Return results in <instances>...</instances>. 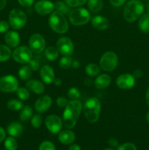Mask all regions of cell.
<instances>
[{
	"mask_svg": "<svg viewBox=\"0 0 149 150\" xmlns=\"http://www.w3.org/2000/svg\"><path fill=\"white\" fill-rule=\"evenodd\" d=\"M83 105L78 100H72L66 105L63 114V124L67 129H72L77 124Z\"/></svg>",
	"mask_w": 149,
	"mask_h": 150,
	"instance_id": "cell-1",
	"label": "cell"
},
{
	"mask_svg": "<svg viewBox=\"0 0 149 150\" xmlns=\"http://www.w3.org/2000/svg\"><path fill=\"white\" fill-rule=\"evenodd\" d=\"M101 111L100 101L96 98L88 99L83 105V113L85 118L89 122L95 123L99 118Z\"/></svg>",
	"mask_w": 149,
	"mask_h": 150,
	"instance_id": "cell-2",
	"label": "cell"
},
{
	"mask_svg": "<svg viewBox=\"0 0 149 150\" xmlns=\"http://www.w3.org/2000/svg\"><path fill=\"white\" fill-rule=\"evenodd\" d=\"M144 5L140 0H131L126 4L124 8V17L129 23L135 21L142 16Z\"/></svg>",
	"mask_w": 149,
	"mask_h": 150,
	"instance_id": "cell-3",
	"label": "cell"
},
{
	"mask_svg": "<svg viewBox=\"0 0 149 150\" xmlns=\"http://www.w3.org/2000/svg\"><path fill=\"white\" fill-rule=\"evenodd\" d=\"M49 26L54 32L58 34H64L69 29V23L64 14L59 12H53L48 18Z\"/></svg>",
	"mask_w": 149,
	"mask_h": 150,
	"instance_id": "cell-4",
	"label": "cell"
},
{
	"mask_svg": "<svg viewBox=\"0 0 149 150\" xmlns=\"http://www.w3.org/2000/svg\"><path fill=\"white\" fill-rule=\"evenodd\" d=\"M70 21L74 26H82L91 20V14L85 8H76L70 11L69 16Z\"/></svg>",
	"mask_w": 149,
	"mask_h": 150,
	"instance_id": "cell-5",
	"label": "cell"
},
{
	"mask_svg": "<svg viewBox=\"0 0 149 150\" xmlns=\"http://www.w3.org/2000/svg\"><path fill=\"white\" fill-rule=\"evenodd\" d=\"M27 21L26 13L21 10L15 8L10 11L9 14V23L14 29H20L25 26Z\"/></svg>",
	"mask_w": 149,
	"mask_h": 150,
	"instance_id": "cell-6",
	"label": "cell"
},
{
	"mask_svg": "<svg viewBox=\"0 0 149 150\" xmlns=\"http://www.w3.org/2000/svg\"><path fill=\"white\" fill-rule=\"evenodd\" d=\"M118 63V59L117 54L113 51H107L101 57L99 65L105 71L110 72L115 70Z\"/></svg>",
	"mask_w": 149,
	"mask_h": 150,
	"instance_id": "cell-7",
	"label": "cell"
},
{
	"mask_svg": "<svg viewBox=\"0 0 149 150\" xmlns=\"http://www.w3.org/2000/svg\"><path fill=\"white\" fill-rule=\"evenodd\" d=\"M12 56L13 59L17 62L26 64L32 59V51L26 46H19L13 51Z\"/></svg>",
	"mask_w": 149,
	"mask_h": 150,
	"instance_id": "cell-8",
	"label": "cell"
},
{
	"mask_svg": "<svg viewBox=\"0 0 149 150\" xmlns=\"http://www.w3.org/2000/svg\"><path fill=\"white\" fill-rule=\"evenodd\" d=\"M18 88V81L13 76H5L0 78V90L4 92H13Z\"/></svg>",
	"mask_w": 149,
	"mask_h": 150,
	"instance_id": "cell-9",
	"label": "cell"
},
{
	"mask_svg": "<svg viewBox=\"0 0 149 150\" xmlns=\"http://www.w3.org/2000/svg\"><path fill=\"white\" fill-rule=\"evenodd\" d=\"M45 40L39 34H34L29 39V48L35 54H40L45 48Z\"/></svg>",
	"mask_w": 149,
	"mask_h": 150,
	"instance_id": "cell-10",
	"label": "cell"
},
{
	"mask_svg": "<svg viewBox=\"0 0 149 150\" xmlns=\"http://www.w3.org/2000/svg\"><path fill=\"white\" fill-rule=\"evenodd\" d=\"M45 123L48 130L53 134L59 133L63 125V122L61 119L55 114L48 116L45 119Z\"/></svg>",
	"mask_w": 149,
	"mask_h": 150,
	"instance_id": "cell-11",
	"label": "cell"
},
{
	"mask_svg": "<svg viewBox=\"0 0 149 150\" xmlns=\"http://www.w3.org/2000/svg\"><path fill=\"white\" fill-rule=\"evenodd\" d=\"M57 49L64 56H71L74 51V45L71 39L67 37H62L56 42Z\"/></svg>",
	"mask_w": 149,
	"mask_h": 150,
	"instance_id": "cell-12",
	"label": "cell"
},
{
	"mask_svg": "<svg viewBox=\"0 0 149 150\" xmlns=\"http://www.w3.org/2000/svg\"><path fill=\"white\" fill-rule=\"evenodd\" d=\"M116 84L120 89H131L135 84V78L129 73H124L117 78Z\"/></svg>",
	"mask_w": 149,
	"mask_h": 150,
	"instance_id": "cell-13",
	"label": "cell"
},
{
	"mask_svg": "<svg viewBox=\"0 0 149 150\" xmlns=\"http://www.w3.org/2000/svg\"><path fill=\"white\" fill-rule=\"evenodd\" d=\"M34 10L39 15H48L53 13L54 4L48 0H39L34 4Z\"/></svg>",
	"mask_w": 149,
	"mask_h": 150,
	"instance_id": "cell-14",
	"label": "cell"
},
{
	"mask_svg": "<svg viewBox=\"0 0 149 150\" xmlns=\"http://www.w3.org/2000/svg\"><path fill=\"white\" fill-rule=\"evenodd\" d=\"M52 99L48 95H43L37 100L35 102V109L38 113H44L51 106Z\"/></svg>",
	"mask_w": 149,
	"mask_h": 150,
	"instance_id": "cell-15",
	"label": "cell"
},
{
	"mask_svg": "<svg viewBox=\"0 0 149 150\" xmlns=\"http://www.w3.org/2000/svg\"><path fill=\"white\" fill-rule=\"evenodd\" d=\"M91 25L97 30L103 31L109 27L110 22L108 19L104 16H96L92 18Z\"/></svg>",
	"mask_w": 149,
	"mask_h": 150,
	"instance_id": "cell-16",
	"label": "cell"
},
{
	"mask_svg": "<svg viewBox=\"0 0 149 150\" xmlns=\"http://www.w3.org/2000/svg\"><path fill=\"white\" fill-rule=\"evenodd\" d=\"M4 40L7 46L10 48H16L20 44V39L18 33L14 31H10L6 33Z\"/></svg>",
	"mask_w": 149,
	"mask_h": 150,
	"instance_id": "cell-17",
	"label": "cell"
},
{
	"mask_svg": "<svg viewBox=\"0 0 149 150\" xmlns=\"http://www.w3.org/2000/svg\"><path fill=\"white\" fill-rule=\"evenodd\" d=\"M40 76L45 83H53L55 79L53 70L49 65H44L40 69Z\"/></svg>",
	"mask_w": 149,
	"mask_h": 150,
	"instance_id": "cell-18",
	"label": "cell"
},
{
	"mask_svg": "<svg viewBox=\"0 0 149 150\" xmlns=\"http://www.w3.org/2000/svg\"><path fill=\"white\" fill-rule=\"evenodd\" d=\"M26 86L28 89L37 94V95H41V94L45 92L44 84L41 81L37 80V79H32V80L28 81L26 83Z\"/></svg>",
	"mask_w": 149,
	"mask_h": 150,
	"instance_id": "cell-19",
	"label": "cell"
},
{
	"mask_svg": "<svg viewBox=\"0 0 149 150\" xmlns=\"http://www.w3.org/2000/svg\"><path fill=\"white\" fill-rule=\"evenodd\" d=\"M58 140L61 144H70L75 140V134L70 130H64L58 134Z\"/></svg>",
	"mask_w": 149,
	"mask_h": 150,
	"instance_id": "cell-20",
	"label": "cell"
},
{
	"mask_svg": "<svg viewBox=\"0 0 149 150\" xmlns=\"http://www.w3.org/2000/svg\"><path fill=\"white\" fill-rule=\"evenodd\" d=\"M23 131V127L17 122H13L7 126V133L10 136L18 137Z\"/></svg>",
	"mask_w": 149,
	"mask_h": 150,
	"instance_id": "cell-21",
	"label": "cell"
},
{
	"mask_svg": "<svg viewBox=\"0 0 149 150\" xmlns=\"http://www.w3.org/2000/svg\"><path fill=\"white\" fill-rule=\"evenodd\" d=\"M111 83L110 76L108 74H102L98 76L94 81V85L97 89H103L107 88Z\"/></svg>",
	"mask_w": 149,
	"mask_h": 150,
	"instance_id": "cell-22",
	"label": "cell"
},
{
	"mask_svg": "<svg viewBox=\"0 0 149 150\" xmlns=\"http://www.w3.org/2000/svg\"><path fill=\"white\" fill-rule=\"evenodd\" d=\"M138 26L140 30L143 33L149 32V14L145 13L140 17L138 22Z\"/></svg>",
	"mask_w": 149,
	"mask_h": 150,
	"instance_id": "cell-23",
	"label": "cell"
},
{
	"mask_svg": "<svg viewBox=\"0 0 149 150\" xmlns=\"http://www.w3.org/2000/svg\"><path fill=\"white\" fill-rule=\"evenodd\" d=\"M103 0H88V7L92 13H98L103 7Z\"/></svg>",
	"mask_w": 149,
	"mask_h": 150,
	"instance_id": "cell-24",
	"label": "cell"
},
{
	"mask_svg": "<svg viewBox=\"0 0 149 150\" xmlns=\"http://www.w3.org/2000/svg\"><path fill=\"white\" fill-rule=\"evenodd\" d=\"M12 51L9 46L0 44V62L8 60L12 56Z\"/></svg>",
	"mask_w": 149,
	"mask_h": 150,
	"instance_id": "cell-25",
	"label": "cell"
},
{
	"mask_svg": "<svg viewBox=\"0 0 149 150\" xmlns=\"http://www.w3.org/2000/svg\"><path fill=\"white\" fill-rule=\"evenodd\" d=\"M45 56L50 61L56 60L58 57V50L53 46H49L45 49Z\"/></svg>",
	"mask_w": 149,
	"mask_h": 150,
	"instance_id": "cell-26",
	"label": "cell"
},
{
	"mask_svg": "<svg viewBox=\"0 0 149 150\" xmlns=\"http://www.w3.org/2000/svg\"><path fill=\"white\" fill-rule=\"evenodd\" d=\"M70 6L67 5L65 2H63L61 1H58L54 4V9L56 11L59 12L62 14H68L70 13L71 10L70 8Z\"/></svg>",
	"mask_w": 149,
	"mask_h": 150,
	"instance_id": "cell-27",
	"label": "cell"
},
{
	"mask_svg": "<svg viewBox=\"0 0 149 150\" xmlns=\"http://www.w3.org/2000/svg\"><path fill=\"white\" fill-rule=\"evenodd\" d=\"M33 114V109L29 105H26L23 108L20 113V120L21 121L26 122L29 120Z\"/></svg>",
	"mask_w": 149,
	"mask_h": 150,
	"instance_id": "cell-28",
	"label": "cell"
},
{
	"mask_svg": "<svg viewBox=\"0 0 149 150\" xmlns=\"http://www.w3.org/2000/svg\"><path fill=\"white\" fill-rule=\"evenodd\" d=\"M85 71L89 76H96L100 72V69L97 64L94 63H89L85 67Z\"/></svg>",
	"mask_w": 149,
	"mask_h": 150,
	"instance_id": "cell-29",
	"label": "cell"
},
{
	"mask_svg": "<svg viewBox=\"0 0 149 150\" xmlns=\"http://www.w3.org/2000/svg\"><path fill=\"white\" fill-rule=\"evenodd\" d=\"M32 70L30 68V67L29 65H26L20 67L18 71V75L22 80L26 81L30 79L31 76H32Z\"/></svg>",
	"mask_w": 149,
	"mask_h": 150,
	"instance_id": "cell-30",
	"label": "cell"
},
{
	"mask_svg": "<svg viewBox=\"0 0 149 150\" xmlns=\"http://www.w3.org/2000/svg\"><path fill=\"white\" fill-rule=\"evenodd\" d=\"M7 108L9 109L12 110V111H17L19 110L22 109V108L23 107V103L20 102V100H10L7 102Z\"/></svg>",
	"mask_w": 149,
	"mask_h": 150,
	"instance_id": "cell-31",
	"label": "cell"
},
{
	"mask_svg": "<svg viewBox=\"0 0 149 150\" xmlns=\"http://www.w3.org/2000/svg\"><path fill=\"white\" fill-rule=\"evenodd\" d=\"M4 147L7 150H16L18 148V142L13 136L6 139L4 142Z\"/></svg>",
	"mask_w": 149,
	"mask_h": 150,
	"instance_id": "cell-32",
	"label": "cell"
},
{
	"mask_svg": "<svg viewBox=\"0 0 149 150\" xmlns=\"http://www.w3.org/2000/svg\"><path fill=\"white\" fill-rule=\"evenodd\" d=\"M73 62V60L70 56H64V57L60 59L59 61V67L61 69L64 70H67L68 69L70 66L72 65Z\"/></svg>",
	"mask_w": 149,
	"mask_h": 150,
	"instance_id": "cell-33",
	"label": "cell"
},
{
	"mask_svg": "<svg viewBox=\"0 0 149 150\" xmlns=\"http://www.w3.org/2000/svg\"><path fill=\"white\" fill-rule=\"evenodd\" d=\"M16 94H17V96L22 100H26L29 99V96H30L29 90L24 87L18 88V89L16 90Z\"/></svg>",
	"mask_w": 149,
	"mask_h": 150,
	"instance_id": "cell-34",
	"label": "cell"
},
{
	"mask_svg": "<svg viewBox=\"0 0 149 150\" xmlns=\"http://www.w3.org/2000/svg\"><path fill=\"white\" fill-rule=\"evenodd\" d=\"M42 122V118L39 114H35L33 117H32L31 123H32V127L34 128H39L41 126Z\"/></svg>",
	"mask_w": 149,
	"mask_h": 150,
	"instance_id": "cell-35",
	"label": "cell"
},
{
	"mask_svg": "<svg viewBox=\"0 0 149 150\" xmlns=\"http://www.w3.org/2000/svg\"><path fill=\"white\" fill-rule=\"evenodd\" d=\"M87 0H64V2L70 7H77L85 4Z\"/></svg>",
	"mask_w": 149,
	"mask_h": 150,
	"instance_id": "cell-36",
	"label": "cell"
},
{
	"mask_svg": "<svg viewBox=\"0 0 149 150\" xmlns=\"http://www.w3.org/2000/svg\"><path fill=\"white\" fill-rule=\"evenodd\" d=\"M39 150H56V147L52 142L49 141H45L39 145Z\"/></svg>",
	"mask_w": 149,
	"mask_h": 150,
	"instance_id": "cell-37",
	"label": "cell"
},
{
	"mask_svg": "<svg viewBox=\"0 0 149 150\" xmlns=\"http://www.w3.org/2000/svg\"><path fill=\"white\" fill-rule=\"evenodd\" d=\"M80 92L75 87L70 88L68 90V96L72 100H77L80 97Z\"/></svg>",
	"mask_w": 149,
	"mask_h": 150,
	"instance_id": "cell-38",
	"label": "cell"
},
{
	"mask_svg": "<svg viewBox=\"0 0 149 150\" xmlns=\"http://www.w3.org/2000/svg\"><path fill=\"white\" fill-rule=\"evenodd\" d=\"M117 150H137V147L131 143H125L118 146Z\"/></svg>",
	"mask_w": 149,
	"mask_h": 150,
	"instance_id": "cell-39",
	"label": "cell"
},
{
	"mask_svg": "<svg viewBox=\"0 0 149 150\" xmlns=\"http://www.w3.org/2000/svg\"><path fill=\"white\" fill-rule=\"evenodd\" d=\"M28 65L30 67L32 71H36L39 67V62L36 59H31Z\"/></svg>",
	"mask_w": 149,
	"mask_h": 150,
	"instance_id": "cell-40",
	"label": "cell"
},
{
	"mask_svg": "<svg viewBox=\"0 0 149 150\" xmlns=\"http://www.w3.org/2000/svg\"><path fill=\"white\" fill-rule=\"evenodd\" d=\"M56 103L58 106L63 108V107H66V105L68 103V100L64 97H59V98H57Z\"/></svg>",
	"mask_w": 149,
	"mask_h": 150,
	"instance_id": "cell-41",
	"label": "cell"
},
{
	"mask_svg": "<svg viewBox=\"0 0 149 150\" xmlns=\"http://www.w3.org/2000/svg\"><path fill=\"white\" fill-rule=\"evenodd\" d=\"M10 24L5 21H0V33H5L9 29Z\"/></svg>",
	"mask_w": 149,
	"mask_h": 150,
	"instance_id": "cell-42",
	"label": "cell"
},
{
	"mask_svg": "<svg viewBox=\"0 0 149 150\" xmlns=\"http://www.w3.org/2000/svg\"><path fill=\"white\" fill-rule=\"evenodd\" d=\"M18 1L23 7H30V6H32L33 4L34 0H18Z\"/></svg>",
	"mask_w": 149,
	"mask_h": 150,
	"instance_id": "cell-43",
	"label": "cell"
},
{
	"mask_svg": "<svg viewBox=\"0 0 149 150\" xmlns=\"http://www.w3.org/2000/svg\"><path fill=\"white\" fill-rule=\"evenodd\" d=\"M110 4H112L113 7H118L122 6L124 3L126 2L127 0H109Z\"/></svg>",
	"mask_w": 149,
	"mask_h": 150,
	"instance_id": "cell-44",
	"label": "cell"
},
{
	"mask_svg": "<svg viewBox=\"0 0 149 150\" xmlns=\"http://www.w3.org/2000/svg\"><path fill=\"white\" fill-rule=\"evenodd\" d=\"M108 143L112 147H117L118 146V140L116 139H115V138H110V139H109Z\"/></svg>",
	"mask_w": 149,
	"mask_h": 150,
	"instance_id": "cell-45",
	"label": "cell"
},
{
	"mask_svg": "<svg viewBox=\"0 0 149 150\" xmlns=\"http://www.w3.org/2000/svg\"><path fill=\"white\" fill-rule=\"evenodd\" d=\"M142 75H143V72L140 69H137V70H134V73H133V76L134 78H136V79H140L142 76Z\"/></svg>",
	"mask_w": 149,
	"mask_h": 150,
	"instance_id": "cell-46",
	"label": "cell"
},
{
	"mask_svg": "<svg viewBox=\"0 0 149 150\" xmlns=\"http://www.w3.org/2000/svg\"><path fill=\"white\" fill-rule=\"evenodd\" d=\"M6 136V133L4 131V129L1 127H0V142H2L4 139H5Z\"/></svg>",
	"mask_w": 149,
	"mask_h": 150,
	"instance_id": "cell-47",
	"label": "cell"
},
{
	"mask_svg": "<svg viewBox=\"0 0 149 150\" xmlns=\"http://www.w3.org/2000/svg\"><path fill=\"white\" fill-rule=\"evenodd\" d=\"M69 150H80V147L77 144H72L69 147Z\"/></svg>",
	"mask_w": 149,
	"mask_h": 150,
	"instance_id": "cell-48",
	"label": "cell"
},
{
	"mask_svg": "<svg viewBox=\"0 0 149 150\" xmlns=\"http://www.w3.org/2000/svg\"><path fill=\"white\" fill-rule=\"evenodd\" d=\"M7 1L6 0H0V10H3L5 7Z\"/></svg>",
	"mask_w": 149,
	"mask_h": 150,
	"instance_id": "cell-49",
	"label": "cell"
},
{
	"mask_svg": "<svg viewBox=\"0 0 149 150\" xmlns=\"http://www.w3.org/2000/svg\"><path fill=\"white\" fill-rule=\"evenodd\" d=\"M53 83H54V84H55L56 86H59L61 84V83H62V82H61V79H54V81H53Z\"/></svg>",
	"mask_w": 149,
	"mask_h": 150,
	"instance_id": "cell-50",
	"label": "cell"
},
{
	"mask_svg": "<svg viewBox=\"0 0 149 150\" xmlns=\"http://www.w3.org/2000/svg\"><path fill=\"white\" fill-rule=\"evenodd\" d=\"M145 100H146V103H147V104H148V105H149V87L148 88V89H147V92H146Z\"/></svg>",
	"mask_w": 149,
	"mask_h": 150,
	"instance_id": "cell-51",
	"label": "cell"
},
{
	"mask_svg": "<svg viewBox=\"0 0 149 150\" xmlns=\"http://www.w3.org/2000/svg\"><path fill=\"white\" fill-rule=\"evenodd\" d=\"M72 66L74 67V68H77L79 67V62L77 61H74L72 62Z\"/></svg>",
	"mask_w": 149,
	"mask_h": 150,
	"instance_id": "cell-52",
	"label": "cell"
},
{
	"mask_svg": "<svg viewBox=\"0 0 149 150\" xmlns=\"http://www.w3.org/2000/svg\"><path fill=\"white\" fill-rule=\"evenodd\" d=\"M146 120H147L148 122L149 123V111L148 112V114H146Z\"/></svg>",
	"mask_w": 149,
	"mask_h": 150,
	"instance_id": "cell-53",
	"label": "cell"
},
{
	"mask_svg": "<svg viewBox=\"0 0 149 150\" xmlns=\"http://www.w3.org/2000/svg\"><path fill=\"white\" fill-rule=\"evenodd\" d=\"M147 10H148V13L149 14V2L148 3V4H147Z\"/></svg>",
	"mask_w": 149,
	"mask_h": 150,
	"instance_id": "cell-54",
	"label": "cell"
},
{
	"mask_svg": "<svg viewBox=\"0 0 149 150\" xmlns=\"http://www.w3.org/2000/svg\"><path fill=\"white\" fill-rule=\"evenodd\" d=\"M104 150H114V149H111V148H107V149H105Z\"/></svg>",
	"mask_w": 149,
	"mask_h": 150,
	"instance_id": "cell-55",
	"label": "cell"
}]
</instances>
